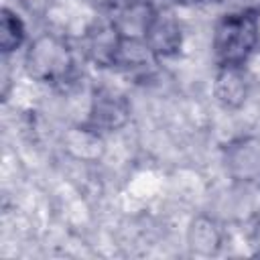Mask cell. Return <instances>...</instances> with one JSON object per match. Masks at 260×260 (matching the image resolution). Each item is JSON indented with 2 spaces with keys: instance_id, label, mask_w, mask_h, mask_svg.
Listing matches in <instances>:
<instances>
[{
  "instance_id": "cell-1",
  "label": "cell",
  "mask_w": 260,
  "mask_h": 260,
  "mask_svg": "<svg viewBox=\"0 0 260 260\" xmlns=\"http://www.w3.org/2000/svg\"><path fill=\"white\" fill-rule=\"evenodd\" d=\"M260 37L258 16L250 10L225 14L215 26L213 49L221 67H240L254 51Z\"/></svg>"
},
{
  "instance_id": "cell-2",
  "label": "cell",
  "mask_w": 260,
  "mask_h": 260,
  "mask_svg": "<svg viewBox=\"0 0 260 260\" xmlns=\"http://www.w3.org/2000/svg\"><path fill=\"white\" fill-rule=\"evenodd\" d=\"M112 114H114V116H118V114L126 116V108H124L118 100H114L112 93H108V95H100V98L95 95L93 110H91V122H93L95 126L116 128V126H120V122H118L116 118H112ZM120 120H124V118H120Z\"/></svg>"
},
{
  "instance_id": "cell-3",
  "label": "cell",
  "mask_w": 260,
  "mask_h": 260,
  "mask_svg": "<svg viewBox=\"0 0 260 260\" xmlns=\"http://www.w3.org/2000/svg\"><path fill=\"white\" fill-rule=\"evenodd\" d=\"M22 37H24V28H22L20 20L4 8V12H2V47H4V51L16 49L20 45Z\"/></svg>"
}]
</instances>
